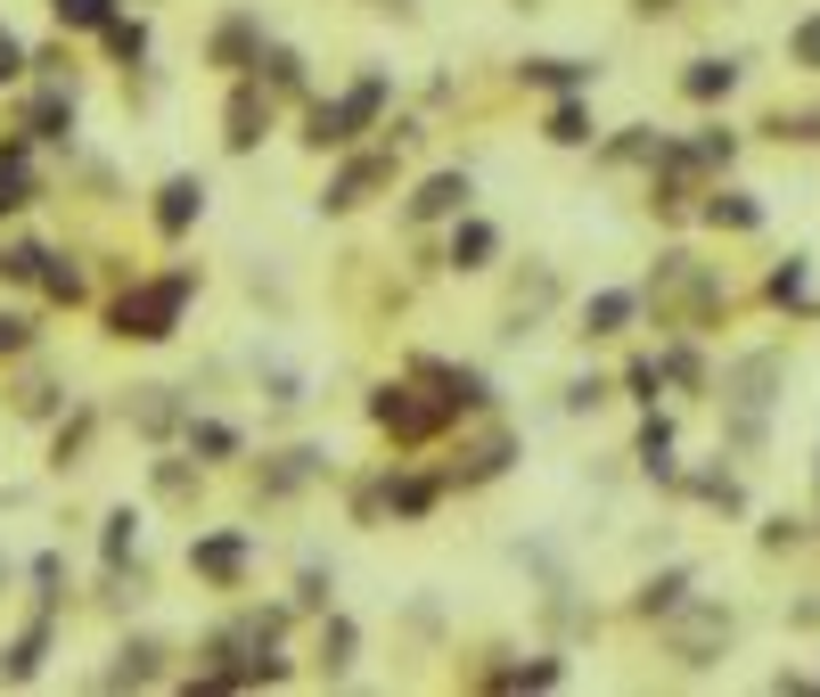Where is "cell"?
Instances as JSON below:
<instances>
[{
	"label": "cell",
	"mask_w": 820,
	"mask_h": 697,
	"mask_svg": "<svg viewBox=\"0 0 820 697\" xmlns=\"http://www.w3.org/2000/svg\"><path fill=\"white\" fill-rule=\"evenodd\" d=\"M198 566H205V575H239V542H205Z\"/></svg>",
	"instance_id": "52a82bcc"
},
{
	"label": "cell",
	"mask_w": 820,
	"mask_h": 697,
	"mask_svg": "<svg viewBox=\"0 0 820 697\" xmlns=\"http://www.w3.org/2000/svg\"><path fill=\"white\" fill-rule=\"evenodd\" d=\"M9 74H17V41L0 33V82H9Z\"/></svg>",
	"instance_id": "7c38bea8"
},
{
	"label": "cell",
	"mask_w": 820,
	"mask_h": 697,
	"mask_svg": "<svg viewBox=\"0 0 820 697\" xmlns=\"http://www.w3.org/2000/svg\"><path fill=\"white\" fill-rule=\"evenodd\" d=\"M730 82H739V67H722V58H706V67H689V91H698V99L730 91Z\"/></svg>",
	"instance_id": "277c9868"
},
{
	"label": "cell",
	"mask_w": 820,
	"mask_h": 697,
	"mask_svg": "<svg viewBox=\"0 0 820 697\" xmlns=\"http://www.w3.org/2000/svg\"><path fill=\"white\" fill-rule=\"evenodd\" d=\"M198 198H205L198 181H173V189H164V230H181L189 214H198Z\"/></svg>",
	"instance_id": "3957f363"
},
{
	"label": "cell",
	"mask_w": 820,
	"mask_h": 697,
	"mask_svg": "<svg viewBox=\"0 0 820 697\" xmlns=\"http://www.w3.org/2000/svg\"><path fill=\"white\" fill-rule=\"evenodd\" d=\"M452 205H468V181H459V173L427 181V198H418V214H452Z\"/></svg>",
	"instance_id": "7a4b0ae2"
},
{
	"label": "cell",
	"mask_w": 820,
	"mask_h": 697,
	"mask_svg": "<svg viewBox=\"0 0 820 697\" xmlns=\"http://www.w3.org/2000/svg\"><path fill=\"white\" fill-rule=\"evenodd\" d=\"M173 312H181V280H164V287H149V295L123 304V329H132V336H164V329H173Z\"/></svg>",
	"instance_id": "6da1fadb"
},
{
	"label": "cell",
	"mask_w": 820,
	"mask_h": 697,
	"mask_svg": "<svg viewBox=\"0 0 820 697\" xmlns=\"http://www.w3.org/2000/svg\"><path fill=\"white\" fill-rule=\"evenodd\" d=\"M58 17L67 26H108V0H58Z\"/></svg>",
	"instance_id": "ba28073f"
},
{
	"label": "cell",
	"mask_w": 820,
	"mask_h": 697,
	"mask_svg": "<svg viewBox=\"0 0 820 697\" xmlns=\"http://www.w3.org/2000/svg\"><path fill=\"white\" fill-rule=\"evenodd\" d=\"M0 205H26V164H17V156L0 164Z\"/></svg>",
	"instance_id": "9c48e42d"
},
{
	"label": "cell",
	"mask_w": 820,
	"mask_h": 697,
	"mask_svg": "<svg viewBox=\"0 0 820 697\" xmlns=\"http://www.w3.org/2000/svg\"><path fill=\"white\" fill-rule=\"evenodd\" d=\"M485 255H493V230H485V222H468V230L452 239V263H485Z\"/></svg>",
	"instance_id": "5b68a950"
},
{
	"label": "cell",
	"mask_w": 820,
	"mask_h": 697,
	"mask_svg": "<svg viewBox=\"0 0 820 697\" xmlns=\"http://www.w3.org/2000/svg\"><path fill=\"white\" fill-rule=\"evenodd\" d=\"M624 312H632V295H599V304H591V321H599V329H616Z\"/></svg>",
	"instance_id": "30bf717a"
},
{
	"label": "cell",
	"mask_w": 820,
	"mask_h": 697,
	"mask_svg": "<svg viewBox=\"0 0 820 697\" xmlns=\"http://www.w3.org/2000/svg\"><path fill=\"white\" fill-rule=\"evenodd\" d=\"M255 123H263V108H255V99H239V108H230V140H239V148H255V140H263Z\"/></svg>",
	"instance_id": "8992f818"
},
{
	"label": "cell",
	"mask_w": 820,
	"mask_h": 697,
	"mask_svg": "<svg viewBox=\"0 0 820 697\" xmlns=\"http://www.w3.org/2000/svg\"><path fill=\"white\" fill-rule=\"evenodd\" d=\"M796 58H804V67H820V17H812L804 33H796Z\"/></svg>",
	"instance_id": "8fae6325"
}]
</instances>
